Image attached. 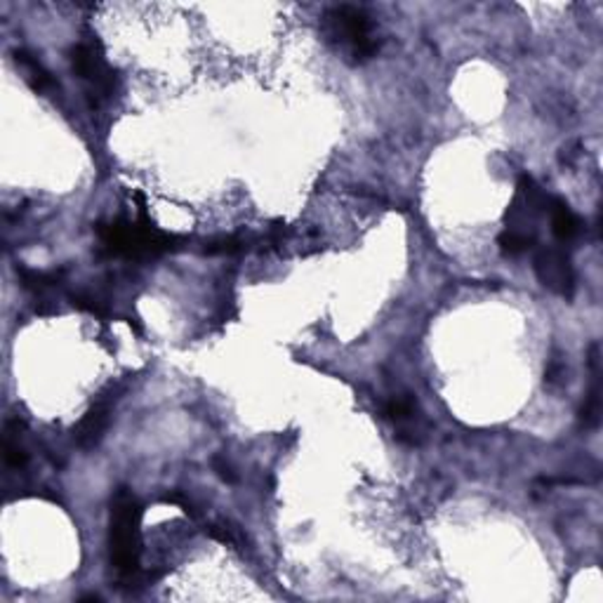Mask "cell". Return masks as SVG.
<instances>
[{
    "label": "cell",
    "mask_w": 603,
    "mask_h": 603,
    "mask_svg": "<svg viewBox=\"0 0 603 603\" xmlns=\"http://www.w3.org/2000/svg\"><path fill=\"white\" fill-rule=\"evenodd\" d=\"M142 504L128 488H118L111 500L109 556L115 573L130 583L139 573L142 556Z\"/></svg>",
    "instance_id": "obj_2"
},
{
    "label": "cell",
    "mask_w": 603,
    "mask_h": 603,
    "mask_svg": "<svg viewBox=\"0 0 603 603\" xmlns=\"http://www.w3.org/2000/svg\"><path fill=\"white\" fill-rule=\"evenodd\" d=\"M551 196L544 194V189L533 179L523 175L516 184V194L504 212V231L497 238L502 252L509 258H519L523 252L536 248L537 229L540 222L549 212Z\"/></svg>",
    "instance_id": "obj_1"
},
{
    "label": "cell",
    "mask_w": 603,
    "mask_h": 603,
    "mask_svg": "<svg viewBox=\"0 0 603 603\" xmlns=\"http://www.w3.org/2000/svg\"><path fill=\"white\" fill-rule=\"evenodd\" d=\"M386 417L392 422H396L399 427H406V424H413V420H417V406H415L413 399L408 396H393L389 403H386Z\"/></svg>",
    "instance_id": "obj_11"
},
{
    "label": "cell",
    "mask_w": 603,
    "mask_h": 603,
    "mask_svg": "<svg viewBox=\"0 0 603 603\" xmlns=\"http://www.w3.org/2000/svg\"><path fill=\"white\" fill-rule=\"evenodd\" d=\"M549 222H551V234L556 236V241L561 243H570L580 236L583 231V222L577 218L575 212L570 210L568 203H563L559 198H551L549 203V212H547Z\"/></svg>",
    "instance_id": "obj_8"
},
{
    "label": "cell",
    "mask_w": 603,
    "mask_h": 603,
    "mask_svg": "<svg viewBox=\"0 0 603 603\" xmlns=\"http://www.w3.org/2000/svg\"><path fill=\"white\" fill-rule=\"evenodd\" d=\"M212 469H215V474H218L222 481H226V483L236 481V474H234V469H231V464L224 460V457H212Z\"/></svg>",
    "instance_id": "obj_16"
},
{
    "label": "cell",
    "mask_w": 603,
    "mask_h": 603,
    "mask_svg": "<svg viewBox=\"0 0 603 603\" xmlns=\"http://www.w3.org/2000/svg\"><path fill=\"white\" fill-rule=\"evenodd\" d=\"M99 241L109 255L128 259H154L175 248L177 236L156 229L149 219L142 222H128V219H114V222L97 226Z\"/></svg>",
    "instance_id": "obj_3"
},
{
    "label": "cell",
    "mask_w": 603,
    "mask_h": 603,
    "mask_svg": "<svg viewBox=\"0 0 603 603\" xmlns=\"http://www.w3.org/2000/svg\"><path fill=\"white\" fill-rule=\"evenodd\" d=\"M14 61H17V67L24 71V75H27L28 85H31L34 90H38V92H45V90H50L52 85H55L48 71H45V68H43L41 64L34 60V57L27 55V52L17 50V52H14Z\"/></svg>",
    "instance_id": "obj_10"
},
{
    "label": "cell",
    "mask_w": 603,
    "mask_h": 603,
    "mask_svg": "<svg viewBox=\"0 0 603 603\" xmlns=\"http://www.w3.org/2000/svg\"><path fill=\"white\" fill-rule=\"evenodd\" d=\"M71 67L75 75L90 88V92L97 97H111L115 92V75L114 68L107 64L102 52L90 45V43H78L71 48Z\"/></svg>",
    "instance_id": "obj_5"
},
{
    "label": "cell",
    "mask_w": 603,
    "mask_h": 603,
    "mask_svg": "<svg viewBox=\"0 0 603 603\" xmlns=\"http://www.w3.org/2000/svg\"><path fill=\"white\" fill-rule=\"evenodd\" d=\"M323 31L328 41L342 48L353 61H363L375 55L377 43L370 34V21L359 7L337 5L323 14Z\"/></svg>",
    "instance_id": "obj_4"
},
{
    "label": "cell",
    "mask_w": 603,
    "mask_h": 603,
    "mask_svg": "<svg viewBox=\"0 0 603 603\" xmlns=\"http://www.w3.org/2000/svg\"><path fill=\"white\" fill-rule=\"evenodd\" d=\"M111 422V408L109 403H95L88 413L83 415V420L78 422V427L74 429L75 443L83 450H92V448L104 439V432L109 429Z\"/></svg>",
    "instance_id": "obj_7"
},
{
    "label": "cell",
    "mask_w": 603,
    "mask_h": 603,
    "mask_svg": "<svg viewBox=\"0 0 603 603\" xmlns=\"http://www.w3.org/2000/svg\"><path fill=\"white\" fill-rule=\"evenodd\" d=\"M536 274L547 290L570 299L575 292V272L570 258L561 248H537L536 250Z\"/></svg>",
    "instance_id": "obj_6"
},
{
    "label": "cell",
    "mask_w": 603,
    "mask_h": 603,
    "mask_svg": "<svg viewBox=\"0 0 603 603\" xmlns=\"http://www.w3.org/2000/svg\"><path fill=\"white\" fill-rule=\"evenodd\" d=\"M27 453L20 446V440H14V436L5 434V462L10 467H24L27 464Z\"/></svg>",
    "instance_id": "obj_15"
},
{
    "label": "cell",
    "mask_w": 603,
    "mask_h": 603,
    "mask_svg": "<svg viewBox=\"0 0 603 603\" xmlns=\"http://www.w3.org/2000/svg\"><path fill=\"white\" fill-rule=\"evenodd\" d=\"M243 248H245V241L236 236L218 238V241L205 243V252H208V255H234V252H241Z\"/></svg>",
    "instance_id": "obj_14"
},
{
    "label": "cell",
    "mask_w": 603,
    "mask_h": 603,
    "mask_svg": "<svg viewBox=\"0 0 603 603\" xmlns=\"http://www.w3.org/2000/svg\"><path fill=\"white\" fill-rule=\"evenodd\" d=\"M599 415H601V386H599V349L591 346V386L580 410V420L584 427H597Z\"/></svg>",
    "instance_id": "obj_9"
},
{
    "label": "cell",
    "mask_w": 603,
    "mask_h": 603,
    "mask_svg": "<svg viewBox=\"0 0 603 603\" xmlns=\"http://www.w3.org/2000/svg\"><path fill=\"white\" fill-rule=\"evenodd\" d=\"M17 274H20V278H21V285H24L27 290H34V292L48 290V288L60 283V274L57 272H31V269H17Z\"/></svg>",
    "instance_id": "obj_12"
},
{
    "label": "cell",
    "mask_w": 603,
    "mask_h": 603,
    "mask_svg": "<svg viewBox=\"0 0 603 603\" xmlns=\"http://www.w3.org/2000/svg\"><path fill=\"white\" fill-rule=\"evenodd\" d=\"M208 536L215 537L218 543L234 544V547H243V544H245L243 533L238 530V526H231L229 521L210 523V526H208Z\"/></svg>",
    "instance_id": "obj_13"
}]
</instances>
